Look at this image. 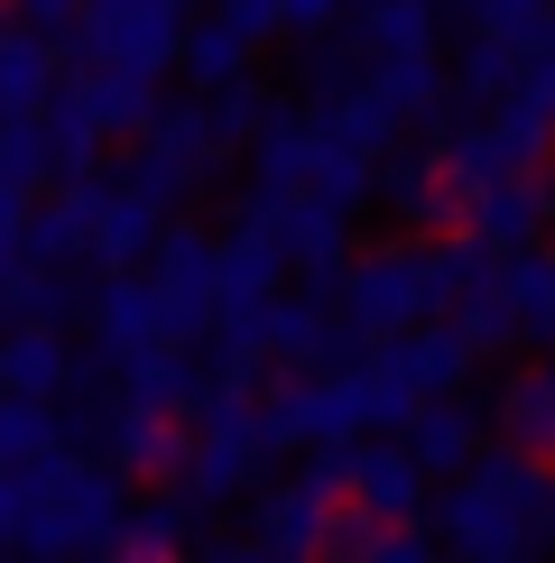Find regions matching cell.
Segmentation results:
<instances>
[{
    "label": "cell",
    "instance_id": "obj_1",
    "mask_svg": "<svg viewBox=\"0 0 555 563\" xmlns=\"http://www.w3.org/2000/svg\"><path fill=\"white\" fill-rule=\"evenodd\" d=\"M121 527H130V472L84 462L75 443L0 462V554L75 563L92 545H121Z\"/></svg>",
    "mask_w": 555,
    "mask_h": 563
},
{
    "label": "cell",
    "instance_id": "obj_2",
    "mask_svg": "<svg viewBox=\"0 0 555 563\" xmlns=\"http://www.w3.org/2000/svg\"><path fill=\"white\" fill-rule=\"evenodd\" d=\"M426 508L454 563H537L555 545V462L500 443V453H472Z\"/></svg>",
    "mask_w": 555,
    "mask_h": 563
},
{
    "label": "cell",
    "instance_id": "obj_3",
    "mask_svg": "<svg viewBox=\"0 0 555 563\" xmlns=\"http://www.w3.org/2000/svg\"><path fill=\"white\" fill-rule=\"evenodd\" d=\"M269 462H278V443H269V416H260V397L250 388H204V407H195V453H185V499L214 518V508L231 499H250V489L269 481Z\"/></svg>",
    "mask_w": 555,
    "mask_h": 563
},
{
    "label": "cell",
    "instance_id": "obj_4",
    "mask_svg": "<svg viewBox=\"0 0 555 563\" xmlns=\"http://www.w3.org/2000/svg\"><path fill=\"white\" fill-rule=\"evenodd\" d=\"M454 323L472 333V351H519V342L555 351V241L500 250V268L454 305Z\"/></svg>",
    "mask_w": 555,
    "mask_h": 563
},
{
    "label": "cell",
    "instance_id": "obj_5",
    "mask_svg": "<svg viewBox=\"0 0 555 563\" xmlns=\"http://www.w3.org/2000/svg\"><path fill=\"white\" fill-rule=\"evenodd\" d=\"M334 499H342V443H315L306 462H296L287 481H260L250 489V536L296 563H324V545H334Z\"/></svg>",
    "mask_w": 555,
    "mask_h": 563
},
{
    "label": "cell",
    "instance_id": "obj_6",
    "mask_svg": "<svg viewBox=\"0 0 555 563\" xmlns=\"http://www.w3.org/2000/svg\"><path fill=\"white\" fill-rule=\"evenodd\" d=\"M214 167H222L214 111H204V102H176V111H149V121H139V148H130L121 185H130V195H149L157 213H167V203H185Z\"/></svg>",
    "mask_w": 555,
    "mask_h": 563
},
{
    "label": "cell",
    "instance_id": "obj_7",
    "mask_svg": "<svg viewBox=\"0 0 555 563\" xmlns=\"http://www.w3.org/2000/svg\"><path fill=\"white\" fill-rule=\"evenodd\" d=\"M149 287H157V305H167V333H176V342L214 333L222 241H214V231H195V222H167V231H157V250H149Z\"/></svg>",
    "mask_w": 555,
    "mask_h": 563
},
{
    "label": "cell",
    "instance_id": "obj_8",
    "mask_svg": "<svg viewBox=\"0 0 555 563\" xmlns=\"http://www.w3.org/2000/svg\"><path fill=\"white\" fill-rule=\"evenodd\" d=\"M315 139H324L315 111H269V121L250 130V203H241V213H278V203L306 195V176H315Z\"/></svg>",
    "mask_w": 555,
    "mask_h": 563
},
{
    "label": "cell",
    "instance_id": "obj_9",
    "mask_svg": "<svg viewBox=\"0 0 555 563\" xmlns=\"http://www.w3.org/2000/svg\"><path fill=\"white\" fill-rule=\"evenodd\" d=\"M185 453H195L185 416L139 407V397H111V416H102V462H111V472H130V481H176Z\"/></svg>",
    "mask_w": 555,
    "mask_h": 563
},
{
    "label": "cell",
    "instance_id": "obj_10",
    "mask_svg": "<svg viewBox=\"0 0 555 563\" xmlns=\"http://www.w3.org/2000/svg\"><path fill=\"white\" fill-rule=\"evenodd\" d=\"M92 361H130V351H149V342H176L167 333V305H157V287L139 268H102V287H92Z\"/></svg>",
    "mask_w": 555,
    "mask_h": 563
},
{
    "label": "cell",
    "instance_id": "obj_11",
    "mask_svg": "<svg viewBox=\"0 0 555 563\" xmlns=\"http://www.w3.org/2000/svg\"><path fill=\"white\" fill-rule=\"evenodd\" d=\"M269 222H278V250H287V277H306L315 296H334L342 268H352V213H334V203L296 195V203H278Z\"/></svg>",
    "mask_w": 555,
    "mask_h": 563
},
{
    "label": "cell",
    "instance_id": "obj_12",
    "mask_svg": "<svg viewBox=\"0 0 555 563\" xmlns=\"http://www.w3.org/2000/svg\"><path fill=\"white\" fill-rule=\"evenodd\" d=\"M342 489H352V508L380 518V527H407L416 508H426V472H416L407 443H342Z\"/></svg>",
    "mask_w": 555,
    "mask_h": 563
},
{
    "label": "cell",
    "instance_id": "obj_13",
    "mask_svg": "<svg viewBox=\"0 0 555 563\" xmlns=\"http://www.w3.org/2000/svg\"><path fill=\"white\" fill-rule=\"evenodd\" d=\"M546 222H555V185L527 167V176H500V185H472L463 195V231L472 241H491V250H527V241H546Z\"/></svg>",
    "mask_w": 555,
    "mask_h": 563
},
{
    "label": "cell",
    "instance_id": "obj_14",
    "mask_svg": "<svg viewBox=\"0 0 555 563\" xmlns=\"http://www.w3.org/2000/svg\"><path fill=\"white\" fill-rule=\"evenodd\" d=\"M380 203H389L407 231H426V241H435V231H463V185H454V167H445L435 148L389 157V167H380Z\"/></svg>",
    "mask_w": 555,
    "mask_h": 563
},
{
    "label": "cell",
    "instance_id": "obj_15",
    "mask_svg": "<svg viewBox=\"0 0 555 563\" xmlns=\"http://www.w3.org/2000/svg\"><path fill=\"white\" fill-rule=\"evenodd\" d=\"M352 351H361V333L342 323V305L315 296V287L269 314V361H287V369H334V361H352Z\"/></svg>",
    "mask_w": 555,
    "mask_h": 563
},
{
    "label": "cell",
    "instance_id": "obj_16",
    "mask_svg": "<svg viewBox=\"0 0 555 563\" xmlns=\"http://www.w3.org/2000/svg\"><path fill=\"white\" fill-rule=\"evenodd\" d=\"M111 388L139 397V407H167V416H195L204 388H214V361H195L185 342H149L130 361H111Z\"/></svg>",
    "mask_w": 555,
    "mask_h": 563
},
{
    "label": "cell",
    "instance_id": "obj_17",
    "mask_svg": "<svg viewBox=\"0 0 555 563\" xmlns=\"http://www.w3.org/2000/svg\"><path fill=\"white\" fill-rule=\"evenodd\" d=\"M399 443L416 453V472H426V481H454L463 462L481 453V416H472V397H463V388H454V397H416L407 426H399Z\"/></svg>",
    "mask_w": 555,
    "mask_h": 563
},
{
    "label": "cell",
    "instance_id": "obj_18",
    "mask_svg": "<svg viewBox=\"0 0 555 563\" xmlns=\"http://www.w3.org/2000/svg\"><path fill=\"white\" fill-rule=\"evenodd\" d=\"M46 92H56V37L0 10V121H37Z\"/></svg>",
    "mask_w": 555,
    "mask_h": 563
},
{
    "label": "cell",
    "instance_id": "obj_19",
    "mask_svg": "<svg viewBox=\"0 0 555 563\" xmlns=\"http://www.w3.org/2000/svg\"><path fill=\"white\" fill-rule=\"evenodd\" d=\"M84 351L65 342V323H10L0 333V388L10 397H65Z\"/></svg>",
    "mask_w": 555,
    "mask_h": 563
},
{
    "label": "cell",
    "instance_id": "obj_20",
    "mask_svg": "<svg viewBox=\"0 0 555 563\" xmlns=\"http://www.w3.org/2000/svg\"><path fill=\"white\" fill-rule=\"evenodd\" d=\"M157 231H167V213H157L149 195L102 185V195H92V268H149Z\"/></svg>",
    "mask_w": 555,
    "mask_h": 563
},
{
    "label": "cell",
    "instance_id": "obj_21",
    "mask_svg": "<svg viewBox=\"0 0 555 563\" xmlns=\"http://www.w3.org/2000/svg\"><path fill=\"white\" fill-rule=\"evenodd\" d=\"M56 102L65 111H84L102 139H121V130H139L149 121V75H121V65H84V75H56Z\"/></svg>",
    "mask_w": 555,
    "mask_h": 563
},
{
    "label": "cell",
    "instance_id": "obj_22",
    "mask_svg": "<svg viewBox=\"0 0 555 563\" xmlns=\"http://www.w3.org/2000/svg\"><path fill=\"white\" fill-rule=\"evenodd\" d=\"M352 37H361V56H426L435 46V0H361Z\"/></svg>",
    "mask_w": 555,
    "mask_h": 563
},
{
    "label": "cell",
    "instance_id": "obj_23",
    "mask_svg": "<svg viewBox=\"0 0 555 563\" xmlns=\"http://www.w3.org/2000/svg\"><path fill=\"white\" fill-rule=\"evenodd\" d=\"M176 65H185V84H195V92H222V84H241V75H250V37L214 10V19H195V29H185Z\"/></svg>",
    "mask_w": 555,
    "mask_h": 563
},
{
    "label": "cell",
    "instance_id": "obj_24",
    "mask_svg": "<svg viewBox=\"0 0 555 563\" xmlns=\"http://www.w3.org/2000/svg\"><path fill=\"white\" fill-rule=\"evenodd\" d=\"M500 434L519 443V453H546L555 443V369H519V379L500 388Z\"/></svg>",
    "mask_w": 555,
    "mask_h": 563
},
{
    "label": "cell",
    "instance_id": "obj_25",
    "mask_svg": "<svg viewBox=\"0 0 555 563\" xmlns=\"http://www.w3.org/2000/svg\"><path fill=\"white\" fill-rule=\"evenodd\" d=\"M195 518H204L195 499H157V508H130V527H121V554H139V563H176L185 545H195Z\"/></svg>",
    "mask_w": 555,
    "mask_h": 563
},
{
    "label": "cell",
    "instance_id": "obj_26",
    "mask_svg": "<svg viewBox=\"0 0 555 563\" xmlns=\"http://www.w3.org/2000/svg\"><path fill=\"white\" fill-rule=\"evenodd\" d=\"M56 443H75V434H65V407H56V397H10V388H0V462L56 453Z\"/></svg>",
    "mask_w": 555,
    "mask_h": 563
},
{
    "label": "cell",
    "instance_id": "obj_27",
    "mask_svg": "<svg viewBox=\"0 0 555 563\" xmlns=\"http://www.w3.org/2000/svg\"><path fill=\"white\" fill-rule=\"evenodd\" d=\"M361 563H445V545H435V536H407V527H380Z\"/></svg>",
    "mask_w": 555,
    "mask_h": 563
},
{
    "label": "cell",
    "instance_id": "obj_28",
    "mask_svg": "<svg viewBox=\"0 0 555 563\" xmlns=\"http://www.w3.org/2000/svg\"><path fill=\"white\" fill-rule=\"evenodd\" d=\"M334 19H352V0H278V29L287 37H324Z\"/></svg>",
    "mask_w": 555,
    "mask_h": 563
},
{
    "label": "cell",
    "instance_id": "obj_29",
    "mask_svg": "<svg viewBox=\"0 0 555 563\" xmlns=\"http://www.w3.org/2000/svg\"><path fill=\"white\" fill-rule=\"evenodd\" d=\"M29 29H46V37H75V19H84V0H10Z\"/></svg>",
    "mask_w": 555,
    "mask_h": 563
},
{
    "label": "cell",
    "instance_id": "obj_30",
    "mask_svg": "<svg viewBox=\"0 0 555 563\" xmlns=\"http://www.w3.org/2000/svg\"><path fill=\"white\" fill-rule=\"evenodd\" d=\"M19 250H29V203H0V287H10Z\"/></svg>",
    "mask_w": 555,
    "mask_h": 563
},
{
    "label": "cell",
    "instance_id": "obj_31",
    "mask_svg": "<svg viewBox=\"0 0 555 563\" xmlns=\"http://www.w3.org/2000/svg\"><path fill=\"white\" fill-rule=\"evenodd\" d=\"M204 563H296V554L260 545V536H222V545H204Z\"/></svg>",
    "mask_w": 555,
    "mask_h": 563
},
{
    "label": "cell",
    "instance_id": "obj_32",
    "mask_svg": "<svg viewBox=\"0 0 555 563\" xmlns=\"http://www.w3.org/2000/svg\"><path fill=\"white\" fill-rule=\"evenodd\" d=\"M222 19H231V29H241L250 46H260V37L278 29V0H222Z\"/></svg>",
    "mask_w": 555,
    "mask_h": 563
},
{
    "label": "cell",
    "instance_id": "obj_33",
    "mask_svg": "<svg viewBox=\"0 0 555 563\" xmlns=\"http://www.w3.org/2000/svg\"><path fill=\"white\" fill-rule=\"evenodd\" d=\"M75 563H139V554H121V545H92V554H75Z\"/></svg>",
    "mask_w": 555,
    "mask_h": 563
},
{
    "label": "cell",
    "instance_id": "obj_34",
    "mask_svg": "<svg viewBox=\"0 0 555 563\" xmlns=\"http://www.w3.org/2000/svg\"><path fill=\"white\" fill-rule=\"evenodd\" d=\"M0 563H29V554H0Z\"/></svg>",
    "mask_w": 555,
    "mask_h": 563
},
{
    "label": "cell",
    "instance_id": "obj_35",
    "mask_svg": "<svg viewBox=\"0 0 555 563\" xmlns=\"http://www.w3.org/2000/svg\"><path fill=\"white\" fill-rule=\"evenodd\" d=\"M546 462H555V443H546Z\"/></svg>",
    "mask_w": 555,
    "mask_h": 563
},
{
    "label": "cell",
    "instance_id": "obj_36",
    "mask_svg": "<svg viewBox=\"0 0 555 563\" xmlns=\"http://www.w3.org/2000/svg\"><path fill=\"white\" fill-rule=\"evenodd\" d=\"M0 10H10V0H0Z\"/></svg>",
    "mask_w": 555,
    "mask_h": 563
},
{
    "label": "cell",
    "instance_id": "obj_37",
    "mask_svg": "<svg viewBox=\"0 0 555 563\" xmlns=\"http://www.w3.org/2000/svg\"><path fill=\"white\" fill-rule=\"evenodd\" d=\"M546 369H555V361H546Z\"/></svg>",
    "mask_w": 555,
    "mask_h": 563
}]
</instances>
